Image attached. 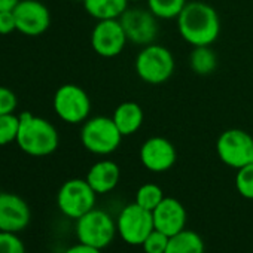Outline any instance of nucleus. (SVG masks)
Segmentation results:
<instances>
[{"mask_svg":"<svg viewBox=\"0 0 253 253\" xmlns=\"http://www.w3.org/2000/svg\"><path fill=\"white\" fill-rule=\"evenodd\" d=\"M169 240H170L169 235H166L164 232H161L158 229H154L146 237L142 247H143L145 253H166L167 246H169Z\"/></svg>","mask_w":253,"mask_h":253,"instance_id":"393cba45","label":"nucleus"},{"mask_svg":"<svg viewBox=\"0 0 253 253\" xmlns=\"http://www.w3.org/2000/svg\"><path fill=\"white\" fill-rule=\"evenodd\" d=\"M164 198V192L157 183H145L136 192V203L151 211H154Z\"/></svg>","mask_w":253,"mask_h":253,"instance_id":"4be33fe9","label":"nucleus"},{"mask_svg":"<svg viewBox=\"0 0 253 253\" xmlns=\"http://www.w3.org/2000/svg\"><path fill=\"white\" fill-rule=\"evenodd\" d=\"M21 0H0V11H14Z\"/></svg>","mask_w":253,"mask_h":253,"instance_id":"c756f323","label":"nucleus"},{"mask_svg":"<svg viewBox=\"0 0 253 253\" xmlns=\"http://www.w3.org/2000/svg\"><path fill=\"white\" fill-rule=\"evenodd\" d=\"M177 20V29L191 46H211L220 33V21L216 9L206 2H189Z\"/></svg>","mask_w":253,"mask_h":253,"instance_id":"f257e3e1","label":"nucleus"},{"mask_svg":"<svg viewBox=\"0 0 253 253\" xmlns=\"http://www.w3.org/2000/svg\"><path fill=\"white\" fill-rule=\"evenodd\" d=\"M128 0H84V8L86 14L97 21L119 20L128 9Z\"/></svg>","mask_w":253,"mask_h":253,"instance_id":"a211bd4d","label":"nucleus"},{"mask_svg":"<svg viewBox=\"0 0 253 253\" xmlns=\"http://www.w3.org/2000/svg\"><path fill=\"white\" fill-rule=\"evenodd\" d=\"M216 154L225 166L235 170L253 163L252 133L240 128L223 131L216 140Z\"/></svg>","mask_w":253,"mask_h":253,"instance_id":"39448f33","label":"nucleus"},{"mask_svg":"<svg viewBox=\"0 0 253 253\" xmlns=\"http://www.w3.org/2000/svg\"><path fill=\"white\" fill-rule=\"evenodd\" d=\"M115 232L116 223L104 210L92 209L76 222V234L79 243L97 247L100 250L112 243Z\"/></svg>","mask_w":253,"mask_h":253,"instance_id":"0eeeda50","label":"nucleus"},{"mask_svg":"<svg viewBox=\"0 0 253 253\" xmlns=\"http://www.w3.org/2000/svg\"><path fill=\"white\" fill-rule=\"evenodd\" d=\"M128 42L140 46L155 43L160 32L158 18L146 8H128L119 18Z\"/></svg>","mask_w":253,"mask_h":253,"instance_id":"9d476101","label":"nucleus"},{"mask_svg":"<svg viewBox=\"0 0 253 253\" xmlns=\"http://www.w3.org/2000/svg\"><path fill=\"white\" fill-rule=\"evenodd\" d=\"M116 229L125 243L142 246L146 237L155 229L152 211L143 209L137 203L125 206L118 216Z\"/></svg>","mask_w":253,"mask_h":253,"instance_id":"1a4fd4ad","label":"nucleus"},{"mask_svg":"<svg viewBox=\"0 0 253 253\" xmlns=\"http://www.w3.org/2000/svg\"><path fill=\"white\" fill-rule=\"evenodd\" d=\"M122 134L113 119L109 116L88 118L81 130V142L84 148L95 155L113 154L122 142Z\"/></svg>","mask_w":253,"mask_h":253,"instance_id":"20e7f679","label":"nucleus"},{"mask_svg":"<svg viewBox=\"0 0 253 253\" xmlns=\"http://www.w3.org/2000/svg\"><path fill=\"white\" fill-rule=\"evenodd\" d=\"M60 137L55 126L45 118L30 112L20 113L17 145L30 157H48L58 148Z\"/></svg>","mask_w":253,"mask_h":253,"instance_id":"f03ea898","label":"nucleus"},{"mask_svg":"<svg viewBox=\"0 0 253 253\" xmlns=\"http://www.w3.org/2000/svg\"><path fill=\"white\" fill-rule=\"evenodd\" d=\"M17 30L14 11H0V35H11Z\"/></svg>","mask_w":253,"mask_h":253,"instance_id":"cd10ccee","label":"nucleus"},{"mask_svg":"<svg viewBox=\"0 0 253 253\" xmlns=\"http://www.w3.org/2000/svg\"><path fill=\"white\" fill-rule=\"evenodd\" d=\"M17 30L26 36H41L51 26L49 9L39 0H21L14 9Z\"/></svg>","mask_w":253,"mask_h":253,"instance_id":"f8f14e48","label":"nucleus"},{"mask_svg":"<svg viewBox=\"0 0 253 253\" xmlns=\"http://www.w3.org/2000/svg\"><path fill=\"white\" fill-rule=\"evenodd\" d=\"M73 2H84V0H73Z\"/></svg>","mask_w":253,"mask_h":253,"instance_id":"2f4dec72","label":"nucleus"},{"mask_svg":"<svg viewBox=\"0 0 253 253\" xmlns=\"http://www.w3.org/2000/svg\"><path fill=\"white\" fill-rule=\"evenodd\" d=\"M155 229L171 237L185 229L186 210L183 204L171 197H166L160 206L152 211Z\"/></svg>","mask_w":253,"mask_h":253,"instance_id":"2eb2a0df","label":"nucleus"},{"mask_svg":"<svg viewBox=\"0 0 253 253\" xmlns=\"http://www.w3.org/2000/svg\"><path fill=\"white\" fill-rule=\"evenodd\" d=\"M57 116L66 124H84L91 112V100L84 88L75 84L61 85L52 100Z\"/></svg>","mask_w":253,"mask_h":253,"instance_id":"423d86ee","label":"nucleus"},{"mask_svg":"<svg viewBox=\"0 0 253 253\" xmlns=\"http://www.w3.org/2000/svg\"><path fill=\"white\" fill-rule=\"evenodd\" d=\"M189 66L198 76H209L217 67V55L211 46H194L189 55Z\"/></svg>","mask_w":253,"mask_h":253,"instance_id":"aec40b11","label":"nucleus"},{"mask_svg":"<svg viewBox=\"0 0 253 253\" xmlns=\"http://www.w3.org/2000/svg\"><path fill=\"white\" fill-rule=\"evenodd\" d=\"M128 2H140V0H128Z\"/></svg>","mask_w":253,"mask_h":253,"instance_id":"7c9ffc66","label":"nucleus"},{"mask_svg":"<svg viewBox=\"0 0 253 253\" xmlns=\"http://www.w3.org/2000/svg\"><path fill=\"white\" fill-rule=\"evenodd\" d=\"M166 253H204V241L195 231L183 229L170 237Z\"/></svg>","mask_w":253,"mask_h":253,"instance_id":"6ab92c4d","label":"nucleus"},{"mask_svg":"<svg viewBox=\"0 0 253 253\" xmlns=\"http://www.w3.org/2000/svg\"><path fill=\"white\" fill-rule=\"evenodd\" d=\"M0 253H26L24 243L14 232L0 231Z\"/></svg>","mask_w":253,"mask_h":253,"instance_id":"a878e982","label":"nucleus"},{"mask_svg":"<svg viewBox=\"0 0 253 253\" xmlns=\"http://www.w3.org/2000/svg\"><path fill=\"white\" fill-rule=\"evenodd\" d=\"M20 130V116L15 113L0 116V146H6L12 142H17Z\"/></svg>","mask_w":253,"mask_h":253,"instance_id":"5701e85b","label":"nucleus"},{"mask_svg":"<svg viewBox=\"0 0 253 253\" xmlns=\"http://www.w3.org/2000/svg\"><path fill=\"white\" fill-rule=\"evenodd\" d=\"M95 195L86 179H70L61 185L57 194V204L63 214L78 220L94 209Z\"/></svg>","mask_w":253,"mask_h":253,"instance_id":"6e6552de","label":"nucleus"},{"mask_svg":"<svg viewBox=\"0 0 253 253\" xmlns=\"http://www.w3.org/2000/svg\"><path fill=\"white\" fill-rule=\"evenodd\" d=\"M128 39L125 36L119 20H101L97 21L91 33V46L94 52L104 58H113L119 55Z\"/></svg>","mask_w":253,"mask_h":253,"instance_id":"9b49d317","label":"nucleus"},{"mask_svg":"<svg viewBox=\"0 0 253 253\" xmlns=\"http://www.w3.org/2000/svg\"><path fill=\"white\" fill-rule=\"evenodd\" d=\"M140 163L152 173L169 171L177 160L174 145L166 137H149L140 148Z\"/></svg>","mask_w":253,"mask_h":253,"instance_id":"ddd939ff","label":"nucleus"},{"mask_svg":"<svg viewBox=\"0 0 253 253\" xmlns=\"http://www.w3.org/2000/svg\"><path fill=\"white\" fill-rule=\"evenodd\" d=\"M112 119L118 126L119 133L126 137L136 134L142 128L145 121V112L142 106L136 101H124L115 109Z\"/></svg>","mask_w":253,"mask_h":253,"instance_id":"f3484780","label":"nucleus"},{"mask_svg":"<svg viewBox=\"0 0 253 253\" xmlns=\"http://www.w3.org/2000/svg\"><path fill=\"white\" fill-rule=\"evenodd\" d=\"M235 188L241 197L253 200V163L237 170Z\"/></svg>","mask_w":253,"mask_h":253,"instance_id":"b1692460","label":"nucleus"},{"mask_svg":"<svg viewBox=\"0 0 253 253\" xmlns=\"http://www.w3.org/2000/svg\"><path fill=\"white\" fill-rule=\"evenodd\" d=\"M252 136H253V131H252Z\"/></svg>","mask_w":253,"mask_h":253,"instance_id":"473e14b6","label":"nucleus"},{"mask_svg":"<svg viewBox=\"0 0 253 253\" xmlns=\"http://www.w3.org/2000/svg\"><path fill=\"white\" fill-rule=\"evenodd\" d=\"M64 253H101V250L97 249V247H92V246L79 243V244H75V246L69 247Z\"/></svg>","mask_w":253,"mask_h":253,"instance_id":"c85d7f7f","label":"nucleus"},{"mask_svg":"<svg viewBox=\"0 0 253 253\" xmlns=\"http://www.w3.org/2000/svg\"><path fill=\"white\" fill-rule=\"evenodd\" d=\"M174 57L169 48L151 43L137 54L134 69L137 76L149 85H161L174 73Z\"/></svg>","mask_w":253,"mask_h":253,"instance_id":"7ed1b4c3","label":"nucleus"},{"mask_svg":"<svg viewBox=\"0 0 253 253\" xmlns=\"http://www.w3.org/2000/svg\"><path fill=\"white\" fill-rule=\"evenodd\" d=\"M85 179L97 195L107 194L118 186L121 179V169L115 161L101 160L91 166Z\"/></svg>","mask_w":253,"mask_h":253,"instance_id":"dca6fc26","label":"nucleus"},{"mask_svg":"<svg viewBox=\"0 0 253 253\" xmlns=\"http://www.w3.org/2000/svg\"><path fill=\"white\" fill-rule=\"evenodd\" d=\"M17 106H18V100L14 91L0 85V116L14 113Z\"/></svg>","mask_w":253,"mask_h":253,"instance_id":"bb28decb","label":"nucleus"},{"mask_svg":"<svg viewBox=\"0 0 253 253\" xmlns=\"http://www.w3.org/2000/svg\"><path fill=\"white\" fill-rule=\"evenodd\" d=\"M186 0H148V9L158 20H174L180 15Z\"/></svg>","mask_w":253,"mask_h":253,"instance_id":"412c9836","label":"nucleus"},{"mask_svg":"<svg viewBox=\"0 0 253 253\" xmlns=\"http://www.w3.org/2000/svg\"><path fill=\"white\" fill-rule=\"evenodd\" d=\"M32 210L17 194L0 192V231L18 234L29 226Z\"/></svg>","mask_w":253,"mask_h":253,"instance_id":"4468645a","label":"nucleus"}]
</instances>
